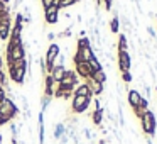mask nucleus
Here are the masks:
<instances>
[{"label":"nucleus","instance_id":"39448f33","mask_svg":"<svg viewBox=\"0 0 157 144\" xmlns=\"http://www.w3.org/2000/svg\"><path fill=\"white\" fill-rule=\"evenodd\" d=\"M59 54H61V48H59V44L51 42V44L48 46V49H46V56H44V63H46V66H48V73L52 70V66H54V59L58 58Z\"/></svg>","mask_w":157,"mask_h":144},{"label":"nucleus","instance_id":"7c9ffc66","mask_svg":"<svg viewBox=\"0 0 157 144\" xmlns=\"http://www.w3.org/2000/svg\"><path fill=\"white\" fill-rule=\"evenodd\" d=\"M12 144H17V139H12Z\"/></svg>","mask_w":157,"mask_h":144},{"label":"nucleus","instance_id":"7ed1b4c3","mask_svg":"<svg viewBox=\"0 0 157 144\" xmlns=\"http://www.w3.org/2000/svg\"><path fill=\"white\" fill-rule=\"evenodd\" d=\"M5 59H7V66L14 65V63L25 59V46L24 42L21 44H14V42L9 41L7 44V51H5Z\"/></svg>","mask_w":157,"mask_h":144},{"label":"nucleus","instance_id":"f257e3e1","mask_svg":"<svg viewBox=\"0 0 157 144\" xmlns=\"http://www.w3.org/2000/svg\"><path fill=\"white\" fill-rule=\"evenodd\" d=\"M19 115V107L14 103L10 97L5 95L2 98V107H0V126H5L10 120H14Z\"/></svg>","mask_w":157,"mask_h":144},{"label":"nucleus","instance_id":"5701e85b","mask_svg":"<svg viewBox=\"0 0 157 144\" xmlns=\"http://www.w3.org/2000/svg\"><path fill=\"white\" fill-rule=\"evenodd\" d=\"M88 46H90V41H88L86 38H81V39L78 41V49H81V48H88Z\"/></svg>","mask_w":157,"mask_h":144},{"label":"nucleus","instance_id":"473e14b6","mask_svg":"<svg viewBox=\"0 0 157 144\" xmlns=\"http://www.w3.org/2000/svg\"><path fill=\"white\" fill-rule=\"evenodd\" d=\"M0 144H2V134H0Z\"/></svg>","mask_w":157,"mask_h":144},{"label":"nucleus","instance_id":"f03ea898","mask_svg":"<svg viewBox=\"0 0 157 144\" xmlns=\"http://www.w3.org/2000/svg\"><path fill=\"white\" fill-rule=\"evenodd\" d=\"M7 68H9V76H10L12 82L15 85H22L25 80V75H27V68H29L27 59H21V61L14 63V65L7 66Z\"/></svg>","mask_w":157,"mask_h":144},{"label":"nucleus","instance_id":"aec40b11","mask_svg":"<svg viewBox=\"0 0 157 144\" xmlns=\"http://www.w3.org/2000/svg\"><path fill=\"white\" fill-rule=\"evenodd\" d=\"M49 103H51V97H46V95H42V98H41V112H42V114H44L46 110H48Z\"/></svg>","mask_w":157,"mask_h":144},{"label":"nucleus","instance_id":"9b49d317","mask_svg":"<svg viewBox=\"0 0 157 144\" xmlns=\"http://www.w3.org/2000/svg\"><path fill=\"white\" fill-rule=\"evenodd\" d=\"M118 66L122 73H127L130 70V56L127 51H118Z\"/></svg>","mask_w":157,"mask_h":144},{"label":"nucleus","instance_id":"dca6fc26","mask_svg":"<svg viewBox=\"0 0 157 144\" xmlns=\"http://www.w3.org/2000/svg\"><path fill=\"white\" fill-rule=\"evenodd\" d=\"M73 95H81V97H91V93H90L88 86H86V83H81V85H78L75 88V92H73Z\"/></svg>","mask_w":157,"mask_h":144},{"label":"nucleus","instance_id":"cd10ccee","mask_svg":"<svg viewBox=\"0 0 157 144\" xmlns=\"http://www.w3.org/2000/svg\"><path fill=\"white\" fill-rule=\"evenodd\" d=\"M56 38H58V36H56L54 32H49V34H48V39H51V41H52V39H56Z\"/></svg>","mask_w":157,"mask_h":144},{"label":"nucleus","instance_id":"6e6552de","mask_svg":"<svg viewBox=\"0 0 157 144\" xmlns=\"http://www.w3.org/2000/svg\"><path fill=\"white\" fill-rule=\"evenodd\" d=\"M44 21H46V24H49V26H54V24H58V21H59V7L58 5H49V7H46L44 9Z\"/></svg>","mask_w":157,"mask_h":144},{"label":"nucleus","instance_id":"b1692460","mask_svg":"<svg viewBox=\"0 0 157 144\" xmlns=\"http://www.w3.org/2000/svg\"><path fill=\"white\" fill-rule=\"evenodd\" d=\"M110 27H112V32H118V17H113Z\"/></svg>","mask_w":157,"mask_h":144},{"label":"nucleus","instance_id":"2eb2a0df","mask_svg":"<svg viewBox=\"0 0 157 144\" xmlns=\"http://www.w3.org/2000/svg\"><path fill=\"white\" fill-rule=\"evenodd\" d=\"M64 134H66V126H64V124H63V122L56 124V126H54V134H52V136H54V139L59 141L63 136H64Z\"/></svg>","mask_w":157,"mask_h":144},{"label":"nucleus","instance_id":"412c9836","mask_svg":"<svg viewBox=\"0 0 157 144\" xmlns=\"http://www.w3.org/2000/svg\"><path fill=\"white\" fill-rule=\"evenodd\" d=\"M73 4H76V0H61V2H59V9H66V7H71Z\"/></svg>","mask_w":157,"mask_h":144},{"label":"nucleus","instance_id":"393cba45","mask_svg":"<svg viewBox=\"0 0 157 144\" xmlns=\"http://www.w3.org/2000/svg\"><path fill=\"white\" fill-rule=\"evenodd\" d=\"M112 2H113V0H103L101 4L105 5V9H106V10H110V9H112Z\"/></svg>","mask_w":157,"mask_h":144},{"label":"nucleus","instance_id":"a878e982","mask_svg":"<svg viewBox=\"0 0 157 144\" xmlns=\"http://www.w3.org/2000/svg\"><path fill=\"white\" fill-rule=\"evenodd\" d=\"M52 2H54V0H41L42 9H46V7H49V5H52Z\"/></svg>","mask_w":157,"mask_h":144},{"label":"nucleus","instance_id":"bb28decb","mask_svg":"<svg viewBox=\"0 0 157 144\" xmlns=\"http://www.w3.org/2000/svg\"><path fill=\"white\" fill-rule=\"evenodd\" d=\"M123 82H125V83H130V82H132V76H130V73H128V71L123 73Z\"/></svg>","mask_w":157,"mask_h":144},{"label":"nucleus","instance_id":"72a5a7b5","mask_svg":"<svg viewBox=\"0 0 157 144\" xmlns=\"http://www.w3.org/2000/svg\"><path fill=\"white\" fill-rule=\"evenodd\" d=\"M76 2H78V0H76Z\"/></svg>","mask_w":157,"mask_h":144},{"label":"nucleus","instance_id":"c85d7f7f","mask_svg":"<svg viewBox=\"0 0 157 144\" xmlns=\"http://www.w3.org/2000/svg\"><path fill=\"white\" fill-rule=\"evenodd\" d=\"M2 4H4V5H9V4H10V0H2Z\"/></svg>","mask_w":157,"mask_h":144},{"label":"nucleus","instance_id":"6ab92c4d","mask_svg":"<svg viewBox=\"0 0 157 144\" xmlns=\"http://www.w3.org/2000/svg\"><path fill=\"white\" fill-rule=\"evenodd\" d=\"M88 65H90V68H91V71H100V70H103L101 68V63L98 61V58H96V56H93V58L90 59Z\"/></svg>","mask_w":157,"mask_h":144},{"label":"nucleus","instance_id":"423d86ee","mask_svg":"<svg viewBox=\"0 0 157 144\" xmlns=\"http://www.w3.org/2000/svg\"><path fill=\"white\" fill-rule=\"evenodd\" d=\"M91 97H81V95H73L71 100V110L75 114H83L86 112V109L90 107Z\"/></svg>","mask_w":157,"mask_h":144},{"label":"nucleus","instance_id":"c756f323","mask_svg":"<svg viewBox=\"0 0 157 144\" xmlns=\"http://www.w3.org/2000/svg\"><path fill=\"white\" fill-rule=\"evenodd\" d=\"M17 144H27V142H25V141H19Z\"/></svg>","mask_w":157,"mask_h":144},{"label":"nucleus","instance_id":"0eeeda50","mask_svg":"<svg viewBox=\"0 0 157 144\" xmlns=\"http://www.w3.org/2000/svg\"><path fill=\"white\" fill-rule=\"evenodd\" d=\"M140 120H142V129L145 130V134L154 136V132H155V117H154V114L150 110H147V112L142 114Z\"/></svg>","mask_w":157,"mask_h":144},{"label":"nucleus","instance_id":"9d476101","mask_svg":"<svg viewBox=\"0 0 157 144\" xmlns=\"http://www.w3.org/2000/svg\"><path fill=\"white\" fill-rule=\"evenodd\" d=\"M56 88H58V83L54 82V80L51 78V75H46L44 76V95L46 97H54V92H56Z\"/></svg>","mask_w":157,"mask_h":144},{"label":"nucleus","instance_id":"20e7f679","mask_svg":"<svg viewBox=\"0 0 157 144\" xmlns=\"http://www.w3.org/2000/svg\"><path fill=\"white\" fill-rule=\"evenodd\" d=\"M76 86H78V76H76V73L73 71V70H66V73H64V76H63V80L58 83V88L71 90V92H75Z\"/></svg>","mask_w":157,"mask_h":144},{"label":"nucleus","instance_id":"4468645a","mask_svg":"<svg viewBox=\"0 0 157 144\" xmlns=\"http://www.w3.org/2000/svg\"><path fill=\"white\" fill-rule=\"evenodd\" d=\"M140 100H142V95H140L137 90H130V92H128V103L133 107V109H137V107H139Z\"/></svg>","mask_w":157,"mask_h":144},{"label":"nucleus","instance_id":"1a4fd4ad","mask_svg":"<svg viewBox=\"0 0 157 144\" xmlns=\"http://www.w3.org/2000/svg\"><path fill=\"white\" fill-rule=\"evenodd\" d=\"M75 68H76V76H81L83 80H88L90 76H91V68H90V65L86 61H81V63H76L75 65Z\"/></svg>","mask_w":157,"mask_h":144},{"label":"nucleus","instance_id":"2f4dec72","mask_svg":"<svg viewBox=\"0 0 157 144\" xmlns=\"http://www.w3.org/2000/svg\"><path fill=\"white\" fill-rule=\"evenodd\" d=\"M0 70H2V56H0Z\"/></svg>","mask_w":157,"mask_h":144},{"label":"nucleus","instance_id":"f3484780","mask_svg":"<svg viewBox=\"0 0 157 144\" xmlns=\"http://www.w3.org/2000/svg\"><path fill=\"white\" fill-rule=\"evenodd\" d=\"M91 120L95 126H101L103 122V109H95V112L91 114Z\"/></svg>","mask_w":157,"mask_h":144},{"label":"nucleus","instance_id":"ddd939ff","mask_svg":"<svg viewBox=\"0 0 157 144\" xmlns=\"http://www.w3.org/2000/svg\"><path fill=\"white\" fill-rule=\"evenodd\" d=\"M66 66H54V68L49 71V75H51V78L54 80L56 83H59L63 80V76H64V73H66Z\"/></svg>","mask_w":157,"mask_h":144},{"label":"nucleus","instance_id":"a211bd4d","mask_svg":"<svg viewBox=\"0 0 157 144\" xmlns=\"http://www.w3.org/2000/svg\"><path fill=\"white\" fill-rule=\"evenodd\" d=\"M90 78H91L93 82H98V83H101V85L106 82V75H105V71H103V70H100V71H93Z\"/></svg>","mask_w":157,"mask_h":144},{"label":"nucleus","instance_id":"4be33fe9","mask_svg":"<svg viewBox=\"0 0 157 144\" xmlns=\"http://www.w3.org/2000/svg\"><path fill=\"white\" fill-rule=\"evenodd\" d=\"M118 51H127V39H125V36H120V42H118Z\"/></svg>","mask_w":157,"mask_h":144},{"label":"nucleus","instance_id":"f8f14e48","mask_svg":"<svg viewBox=\"0 0 157 144\" xmlns=\"http://www.w3.org/2000/svg\"><path fill=\"white\" fill-rule=\"evenodd\" d=\"M85 83H86V86H88V90H90L91 95H101V92H103V85H101V83L93 82L91 78L85 80Z\"/></svg>","mask_w":157,"mask_h":144}]
</instances>
